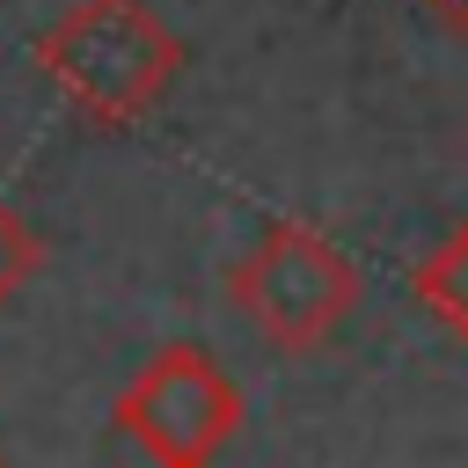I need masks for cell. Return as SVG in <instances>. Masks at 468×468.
<instances>
[{
  "label": "cell",
  "mask_w": 468,
  "mask_h": 468,
  "mask_svg": "<svg viewBox=\"0 0 468 468\" xmlns=\"http://www.w3.org/2000/svg\"><path fill=\"white\" fill-rule=\"evenodd\" d=\"M410 292L424 300V314H431L439 329H453V336L468 344V219L410 263Z\"/></svg>",
  "instance_id": "277c9868"
},
{
  "label": "cell",
  "mask_w": 468,
  "mask_h": 468,
  "mask_svg": "<svg viewBox=\"0 0 468 468\" xmlns=\"http://www.w3.org/2000/svg\"><path fill=\"white\" fill-rule=\"evenodd\" d=\"M424 7H431V15H439V22H446L461 44H468V0H424Z\"/></svg>",
  "instance_id": "8992f818"
},
{
  "label": "cell",
  "mask_w": 468,
  "mask_h": 468,
  "mask_svg": "<svg viewBox=\"0 0 468 468\" xmlns=\"http://www.w3.org/2000/svg\"><path fill=\"white\" fill-rule=\"evenodd\" d=\"M44 80L95 124H139L183 80L190 44L146 0H80L37 37Z\"/></svg>",
  "instance_id": "6da1fadb"
},
{
  "label": "cell",
  "mask_w": 468,
  "mask_h": 468,
  "mask_svg": "<svg viewBox=\"0 0 468 468\" xmlns=\"http://www.w3.org/2000/svg\"><path fill=\"white\" fill-rule=\"evenodd\" d=\"M37 271V234H29V219L0 197V307L22 292V278Z\"/></svg>",
  "instance_id": "5b68a950"
},
{
  "label": "cell",
  "mask_w": 468,
  "mask_h": 468,
  "mask_svg": "<svg viewBox=\"0 0 468 468\" xmlns=\"http://www.w3.org/2000/svg\"><path fill=\"white\" fill-rule=\"evenodd\" d=\"M227 292H234V307H241L278 351L307 358V351H322V344L351 322V307H358V263H351L322 227H307V219H271V227L249 241V256L227 263Z\"/></svg>",
  "instance_id": "7a4b0ae2"
},
{
  "label": "cell",
  "mask_w": 468,
  "mask_h": 468,
  "mask_svg": "<svg viewBox=\"0 0 468 468\" xmlns=\"http://www.w3.org/2000/svg\"><path fill=\"white\" fill-rule=\"evenodd\" d=\"M117 431L154 468H212L219 446L241 431V388L205 344H168L124 380Z\"/></svg>",
  "instance_id": "3957f363"
}]
</instances>
